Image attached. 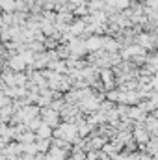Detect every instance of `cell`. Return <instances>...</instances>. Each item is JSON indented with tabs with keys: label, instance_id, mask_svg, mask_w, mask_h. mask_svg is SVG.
Returning a JSON list of instances; mask_svg holds the SVG:
<instances>
[{
	"label": "cell",
	"instance_id": "6da1fadb",
	"mask_svg": "<svg viewBox=\"0 0 158 160\" xmlns=\"http://www.w3.org/2000/svg\"><path fill=\"white\" fill-rule=\"evenodd\" d=\"M62 158H63V153H62L60 149H52V151H50L48 160H62Z\"/></svg>",
	"mask_w": 158,
	"mask_h": 160
},
{
	"label": "cell",
	"instance_id": "7a4b0ae2",
	"mask_svg": "<svg viewBox=\"0 0 158 160\" xmlns=\"http://www.w3.org/2000/svg\"><path fill=\"white\" fill-rule=\"evenodd\" d=\"M48 127H45V125H39V136H48Z\"/></svg>",
	"mask_w": 158,
	"mask_h": 160
}]
</instances>
